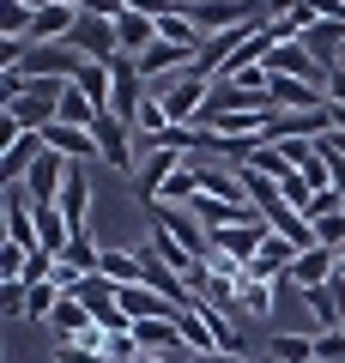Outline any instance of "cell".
Masks as SVG:
<instances>
[{"label": "cell", "mask_w": 345, "mask_h": 363, "mask_svg": "<svg viewBox=\"0 0 345 363\" xmlns=\"http://www.w3.org/2000/svg\"><path fill=\"white\" fill-rule=\"evenodd\" d=\"M97 152L109 169H121V176H140V133L128 128V121H115V116H97Z\"/></svg>", "instance_id": "1"}, {"label": "cell", "mask_w": 345, "mask_h": 363, "mask_svg": "<svg viewBox=\"0 0 345 363\" xmlns=\"http://www.w3.org/2000/svg\"><path fill=\"white\" fill-rule=\"evenodd\" d=\"M267 236H273V224H267V212L261 218H248V224H230V230H212L206 236V248H218V255H230L236 267H248V260L267 248Z\"/></svg>", "instance_id": "2"}, {"label": "cell", "mask_w": 345, "mask_h": 363, "mask_svg": "<svg viewBox=\"0 0 345 363\" xmlns=\"http://www.w3.org/2000/svg\"><path fill=\"white\" fill-rule=\"evenodd\" d=\"M267 73H273V79H297V85H321V91H327V67H321L303 43H279V49L267 55Z\"/></svg>", "instance_id": "3"}, {"label": "cell", "mask_w": 345, "mask_h": 363, "mask_svg": "<svg viewBox=\"0 0 345 363\" xmlns=\"http://www.w3.org/2000/svg\"><path fill=\"white\" fill-rule=\"evenodd\" d=\"M91 194H97V188H91V169L73 164V169H67L61 200H55V206L67 212V224H73V236H91Z\"/></svg>", "instance_id": "4"}, {"label": "cell", "mask_w": 345, "mask_h": 363, "mask_svg": "<svg viewBox=\"0 0 345 363\" xmlns=\"http://www.w3.org/2000/svg\"><path fill=\"white\" fill-rule=\"evenodd\" d=\"M333 267H339V255L333 248H303V255L291 260V272H285V285L291 291H321V285H333Z\"/></svg>", "instance_id": "5"}, {"label": "cell", "mask_w": 345, "mask_h": 363, "mask_svg": "<svg viewBox=\"0 0 345 363\" xmlns=\"http://www.w3.org/2000/svg\"><path fill=\"white\" fill-rule=\"evenodd\" d=\"M115 37H121V55H133V61H140L146 49H158V18L146 13V6H128V13L115 18Z\"/></svg>", "instance_id": "6"}, {"label": "cell", "mask_w": 345, "mask_h": 363, "mask_svg": "<svg viewBox=\"0 0 345 363\" xmlns=\"http://www.w3.org/2000/svg\"><path fill=\"white\" fill-rule=\"evenodd\" d=\"M182 164H188V157H176V152H164V145H158V152H146V164H140V176H133V182H140V200H146V206H158V194H164V188H170V176H176Z\"/></svg>", "instance_id": "7"}, {"label": "cell", "mask_w": 345, "mask_h": 363, "mask_svg": "<svg viewBox=\"0 0 345 363\" xmlns=\"http://www.w3.org/2000/svg\"><path fill=\"white\" fill-rule=\"evenodd\" d=\"M43 145H49V152H61L67 164H85V157H103V152H97V133H91V128H67V121H55V128L43 133Z\"/></svg>", "instance_id": "8"}, {"label": "cell", "mask_w": 345, "mask_h": 363, "mask_svg": "<svg viewBox=\"0 0 345 363\" xmlns=\"http://www.w3.org/2000/svg\"><path fill=\"white\" fill-rule=\"evenodd\" d=\"M97 272L109 279V285H146V260L133 255V248H115V242H103Z\"/></svg>", "instance_id": "9"}, {"label": "cell", "mask_w": 345, "mask_h": 363, "mask_svg": "<svg viewBox=\"0 0 345 363\" xmlns=\"http://www.w3.org/2000/svg\"><path fill=\"white\" fill-rule=\"evenodd\" d=\"M315 6H303V0H297V6H279V13L267 18V30H273V43H303L309 30H315Z\"/></svg>", "instance_id": "10"}, {"label": "cell", "mask_w": 345, "mask_h": 363, "mask_svg": "<svg viewBox=\"0 0 345 363\" xmlns=\"http://www.w3.org/2000/svg\"><path fill=\"white\" fill-rule=\"evenodd\" d=\"M91 327H97V321H91V309L79 297H61V303H55V315H49V333L55 339H85Z\"/></svg>", "instance_id": "11"}, {"label": "cell", "mask_w": 345, "mask_h": 363, "mask_svg": "<svg viewBox=\"0 0 345 363\" xmlns=\"http://www.w3.org/2000/svg\"><path fill=\"white\" fill-rule=\"evenodd\" d=\"M243 169H261V176H273V182L297 176V164H291V157H285L279 145L267 140V133H261V140H255V152H248V164H243Z\"/></svg>", "instance_id": "12"}, {"label": "cell", "mask_w": 345, "mask_h": 363, "mask_svg": "<svg viewBox=\"0 0 345 363\" xmlns=\"http://www.w3.org/2000/svg\"><path fill=\"white\" fill-rule=\"evenodd\" d=\"M73 85H79V91H85L91 104H97V109H103V116H109V91H115V73H109V67H103V61H85V73H79V79H73Z\"/></svg>", "instance_id": "13"}, {"label": "cell", "mask_w": 345, "mask_h": 363, "mask_svg": "<svg viewBox=\"0 0 345 363\" xmlns=\"http://www.w3.org/2000/svg\"><path fill=\"white\" fill-rule=\"evenodd\" d=\"M267 357L273 363H315V339H309V333H273Z\"/></svg>", "instance_id": "14"}, {"label": "cell", "mask_w": 345, "mask_h": 363, "mask_svg": "<svg viewBox=\"0 0 345 363\" xmlns=\"http://www.w3.org/2000/svg\"><path fill=\"white\" fill-rule=\"evenodd\" d=\"M61 297H67L61 285H31V291H25V315L49 327V315H55V303H61Z\"/></svg>", "instance_id": "15"}, {"label": "cell", "mask_w": 345, "mask_h": 363, "mask_svg": "<svg viewBox=\"0 0 345 363\" xmlns=\"http://www.w3.org/2000/svg\"><path fill=\"white\" fill-rule=\"evenodd\" d=\"M55 363H109V351L85 345V339H55Z\"/></svg>", "instance_id": "16"}, {"label": "cell", "mask_w": 345, "mask_h": 363, "mask_svg": "<svg viewBox=\"0 0 345 363\" xmlns=\"http://www.w3.org/2000/svg\"><path fill=\"white\" fill-rule=\"evenodd\" d=\"M273 291H279V285H261V279H248V285H243V315L267 321V315H273Z\"/></svg>", "instance_id": "17"}, {"label": "cell", "mask_w": 345, "mask_h": 363, "mask_svg": "<svg viewBox=\"0 0 345 363\" xmlns=\"http://www.w3.org/2000/svg\"><path fill=\"white\" fill-rule=\"evenodd\" d=\"M315 363H345V327L339 333H315Z\"/></svg>", "instance_id": "18"}, {"label": "cell", "mask_w": 345, "mask_h": 363, "mask_svg": "<svg viewBox=\"0 0 345 363\" xmlns=\"http://www.w3.org/2000/svg\"><path fill=\"white\" fill-rule=\"evenodd\" d=\"M25 291L31 285H0V315H25Z\"/></svg>", "instance_id": "19"}, {"label": "cell", "mask_w": 345, "mask_h": 363, "mask_svg": "<svg viewBox=\"0 0 345 363\" xmlns=\"http://www.w3.org/2000/svg\"><path fill=\"white\" fill-rule=\"evenodd\" d=\"M188 363H255V357H248V351H243V357H224V351H212V357H188Z\"/></svg>", "instance_id": "20"}, {"label": "cell", "mask_w": 345, "mask_h": 363, "mask_svg": "<svg viewBox=\"0 0 345 363\" xmlns=\"http://www.w3.org/2000/svg\"><path fill=\"white\" fill-rule=\"evenodd\" d=\"M140 363H176V357H140Z\"/></svg>", "instance_id": "21"}]
</instances>
